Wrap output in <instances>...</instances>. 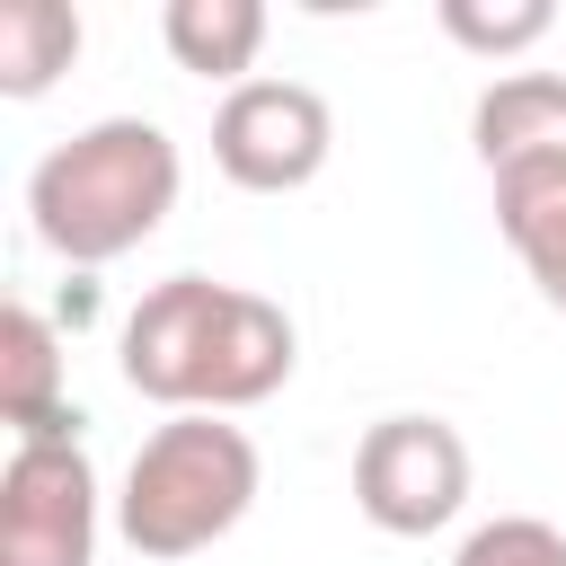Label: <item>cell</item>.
Wrapping results in <instances>:
<instances>
[{
	"label": "cell",
	"mask_w": 566,
	"mask_h": 566,
	"mask_svg": "<svg viewBox=\"0 0 566 566\" xmlns=\"http://www.w3.org/2000/svg\"><path fill=\"white\" fill-rule=\"evenodd\" d=\"M557 27V9L548 0H442V35L451 44H469V53H486V62H513V53H531L539 35Z\"/></svg>",
	"instance_id": "11"
},
{
	"label": "cell",
	"mask_w": 566,
	"mask_h": 566,
	"mask_svg": "<svg viewBox=\"0 0 566 566\" xmlns=\"http://www.w3.org/2000/svg\"><path fill=\"white\" fill-rule=\"evenodd\" d=\"M336 115L310 80H248L212 106V168L239 195H292L327 168Z\"/></svg>",
	"instance_id": "5"
},
{
	"label": "cell",
	"mask_w": 566,
	"mask_h": 566,
	"mask_svg": "<svg viewBox=\"0 0 566 566\" xmlns=\"http://www.w3.org/2000/svg\"><path fill=\"white\" fill-rule=\"evenodd\" d=\"M159 35H168V62L177 71L221 80V88H248L256 44H265V0H168L159 9Z\"/></svg>",
	"instance_id": "9"
},
{
	"label": "cell",
	"mask_w": 566,
	"mask_h": 566,
	"mask_svg": "<svg viewBox=\"0 0 566 566\" xmlns=\"http://www.w3.org/2000/svg\"><path fill=\"white\" fill-rule=\"evenodd\" d=\"M0 424L18 442H80V407L62 398V336L35 301L0 310Z\"/></svg>",
	"instance_id": "8"
},
{
	"label": "cell",
	"mask_w": 566,
	"mask_h": 566,
	"mask_svg": "<svg viewBox=\"0 0 566 566\" xmlns=\"http://www.w3.org/2000/svg\"><path fill=\"white\" fill-rule=\"evenodd\" d=\"M256 478H265V460L230 416H168L124 469L115 531L133 539V557L177 566V557H195L248 522Z\"/></svg>",
	"instance_id": "3"
},
{
	"label": "cell",
	"mask_w": 566,
	"mask_h": 566,
	"mask_svg": "<svg viewBox=\"0 0 566 566\" xmlns=\"http://www.w3.org/2000/svg\"><path fill=\"white\" fill-rule=\"evenodd\" d=\"M495 230L513 239V256H522V274L539 283V301L566 310V186H557V195H531V203H504Z\"/></svg>",
	"instance_id": "12"
},
{
	"label": "cell",
	"mask_w": 566,
	"mask_h": 566,
	"mask_svg": "<svg viewBox=\"0 0 566 566\" xmlns=\"http://www.w3.org/2000/svg\"><path fill=\"white\" fill-rule=\"evenodd\" d=\"M451 566H566V531L539 522V513H495L460 539Z\"/></svg>",
	"instance_id": "13"
},
{
	"label": "cell",
	"mask_w": 566,
	"mask_h": 566,
	"mask_svg": "<svg viewBox=\"0 0 566 566\" xmlns=\"http://www.w3.org/2000/svg\"><path fill=\"white\" fill-rule=\"evenodd\" d=\"M0 566H97V469L80 442H9Z\"/></svg>",
	"instance_id": "6"
},
{
	"label": "cell",
	"mask_w": 566,
	"mask_h": 566,
	"mask_svg": "<svg viewBox=\"0 0 566 566\" xmlns=\"http://www.w3.org/2000/svg\"><path fill=\"white\" fill-rule=\"evenodd\" d=\"M292 363H301L292 318L265 292H239L212 274H168L124 318V389L168 416L256 407L292 380Z\"/></svg>",
	"instance_id": "1"
},
{
	"label": "cell",
	"mask_w": 566,
	"mask_h": 566,
	"mask_svg": "<svg viewBox=\"0 0 566 566\" xmlns=\"http://www.w3.org/2000/svg\"><path fill=\"white\" fill-rule=\"evenodd\" d=\"M478 168L495 177V212L566 186V71H504L469 115Z\"/></svg>",
	"instance_id": "7"
},
{
	"label": "cell",
	"mask_w": 566,
	"mask_h": 566,
	"mask_svg": "<svg viewBox=\"0 0 566 566\" xmlns=\"http://www.w3.org/2000/svg\"><path fill=\"white\" fill-rule=\"evenodd\" d=\"M354 504L389 539H424L469 504V442L442 416H380L354 442Z\"/></svg>",
	"instance_id": "4"
},
{
	"label": "cell",
	"mask_w": 566,
	"mask_h": 566,
	"mask_svg": "<svg viewBox=\"0 0 566 566\" xmlns=\"http://www.w3.org/2000/svg\"><path fill=\"white\" fill-rule=\"evenodd\" d=\"M177 142L150 115H106L71 142H53L27 177V221L62 265H115L177 212Z\"/></svg>",
	"instance_id": "2"
},
{
	"label": "cell",
	"mask_w": 566,
	"mask_h": 566,
	"mask_svg": "<svg viewBox=\"0 0 566 566\" xmlns=\"http://www.w3.org/2000/svg\"><path fill=\"white\" fill-rule=\"evenodd\" d=\"M71 62H80V9H62V0L0 9V97H44Z\"/></svg>",
	"instance_id": "10"
}]
</instances>
